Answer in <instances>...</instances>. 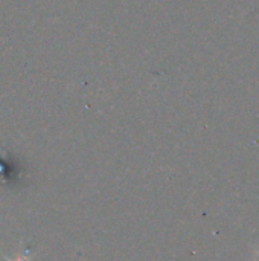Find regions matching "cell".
I'll return each instance as SVG.
<instances>
[{
	"label": "cell",
	"instance_id": "7a4b0ae2",
	"mask_svg": "<svg viewBox=\"0 0 259 261\" xmlns=\"http://www.w3.org/2000/svg\"><path fill=\"white\" fill-rule=\"evenodd\" d=\"M256 261H259V257H258V258H256Z\"/></svg>",
	"mask_w": 259,
	"mask_h": 261
},
{
	"label": "cell",
	"instance_id": "6da1fadb",
	"mask_svg": "<svg viewBox=\"0 0 259 261\" xmlns=\"http://www.w3.org/2000/svg\"><path fill=\"white\" fill-rule=\"evenodd\" d=\"M3 258H5V261H31V251L29 249H20L14 255V258H9L6 255H3Z\"/></svg>",
	"mask_w": 259,
	"mask_h": 261
}]
</instances>
